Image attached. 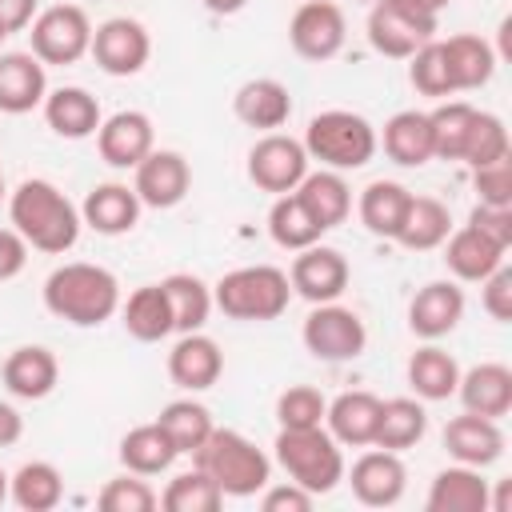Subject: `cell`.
<instances>
[{
    "instance_id": "obj_1",
    "label": "cell",
    "mask_w": 512,
    "mask_h": 512,
    "mask_svg": "<svg viewBox=\"0 0 512 512\" xmlns=\"http://www.w3.org/2000/svg\"><path fill=\"white\" fill-rule=\"evenodd\" d=\"M8 220L28 240V248L48 256H64L68 248H76L84 228L80 208L52 180H40V176L16 184V192L8 196Z\"/></svg>"
},
{
    "instance_id": "obj_2",
    "label": "cell",
    "mask_w": 512,
    "mask_h": 512,
    "mask_svg": "<svg viewBox=\"0 0 512 512\" xmlns=\"http://www.w3.org/2000/svg\"><path fill=\"white\" fill-rule=\"evenodd\" d=\"M44 308L76 328H100L120 312V280L88 260L60 264L44 280Z\"/></svg>"
},
{
    "instance_id": "obj_3",
    "label": "cell",
    "mask_w": 512,
    "mask_h": 512,
    "mask_svg": "<svg viewBox=\"0 0 512 512\" xmlns=\"http://www.w3.org/2000/svg\"><path fill=\"white\" fill-rule=\"evenodd\" d=\"M288 300H292V284H288V272L276 264L232 268L212 288V304L228 320H248V324H264V320L284 316Z\"/></svg>"
},
{
    "instance_id": "obj_4",
    "label": "cell",
    "mask_w": 512,
    "mask_h": 512,
    "mask_svg": "<svg viewBox=\"0 0 512 512\" xmlns=\"http://www.w3.org/2000/svg\"><path fill=\"white\" fill-rule=\"evenodd\" d=\"M192 464L208 472L224 496H256L272 480V460L236 428H212L192 452Z\"/></svg>"
},
{
    "instance_id": "obj_5",
    "label": "cell",
    "mask_w": 512,
    "mask_h": 512,
    "mask_svg": "<svg viewBox=\"0 0 512 512\" xmlns=\"http://www.w3.org/2000/svg\"><path fill=\"white\" fill-rule=\"evenodd\" d=\"M300 144H304L308 160H320V168H332V172L364 168L376 156V148H380L376 128L360 112H348V108L316 112L308 120Z\"/></svg>"
},
{
    "instance_id": "obj_6",
    "label": "cell",
    "mask_w": 512,
    "mask_h": 512,
    "mask_svg": "<svg viewBox=\"0 0 512 512\" xmlns=\"http://www.w3.org/2000/svg\"><path fill=\"white\" fill-rule=\"evenodd\" d=\"M272 448H276V464L288 472V480L308 488L312 496H324L344 480V452L324 424L280 428Z\"/></svg>"
},
{
    "instance_id": "obj_7",
    "label": "cell",
    "mask_w": 512,
    "mask_h": 512,
    "mask_svg": "<svg viewBox=\"0 0 512 512\" xmlns=\"http://www.w3.org/2000/svg\"><path fill=\"white\" fill-rule=\"evenodd\" d=\"M436 40V12L416 0H376L368 12V44L388 60H408Z\"/></svg>"
},
{
    "instance_id": "obj_8",
    "label": "cell",
    "mask_w": 512,
    "mask_h": 512,
    "mask_svg": "<svg viewBox=\"0 0 512 512\" xmlns=\"http://www.w3.org/2000/svg\"><path fill=\"white\" fill-rule=\"evenodd\" d=\"M28 40H32V56L48 68H68L76 60L88 56L92 48V20L80 4H52L44 12H36V20L28 24Z\"/></svg>"
},
{
    "instance_id": "obj_9",
    "label": "cell",
    "mask_w": 512,
    "mask_h": 512,
    "mask_svg": "<svg viewBox=\"0 0 512 512\" xmlns=\"http://www.w3.org/2000/svg\"><path fill=\"white\" fill-rule=\"evenodd\" d=\"M300 340H304V348L316 360H324V364H348V360H356L364 352L368 328H364V320L352 308H344V304L332 300V304H312V312H308V320L300 328Z\"/></svg>"
},
{
    "instance_id": "obj_10",
    "label": "cell",
    "mask_w": 512,
    "mask_h": 512,
    "mask_svg": "<svg viewBox=\"0 0 512 512\" xmlns=\"http://www.w3.org/2000/svg\"><path fill=\"white\" fill-rule=\"evenodd\" d=\"M308 176V152L296 136L284 132H264L252 148H248V180L260 192L284 196L296 192V184Z\"/></svg>"
},
{
    "instance_id": "obj_11",
    "label": "cell",
    "mask_w": 512,
    "mask_h": 512,
    "mask_svg": "<svg viewBox=\"0 0 512 512\" xmlns=\"http://www.w3.org/2000/svg\"><path fill=\"white\" fill-rule=\"evenodd\" d=\"M344 40H348V20H344V8L332 0H304L288 20L292 52L312 64L332 60L344 48Z\"/></svg>"
},
{
    "instance_id": "obj_12",
    "label": "cell",
    "mask_w": 512,
    "mask_h": 512,
    "mask_svg": "<svg viewBox=\"0 0 512 512\" xmlns=\"http://www.w3.org/2000/svg\"><path fill=\"white\" fill-rule=\"evenodd\" d=\"M88 56L108 76H136L148 64V56H152V36H148V28L140 20L112 16V20H104V24L92 28Z\"/></svg>"
},
{
    "instance_id": "obj_13",
    "label": "cell",
    "mask_w": 512,
    "mask_h": 512,
    "mask_svg": "<svg viewBox=\"0 0 512 512\" xmlns=\"http://www.w3.org/2000/svg\"><path fill=\"white\" fill-rule=\"evenodd\" d=\"M352 280V268L344 260L340 248H328V244H308L296 252L292 268H288V284L296 296H304L308 304H332L344 296Z\"/></svg>"
},
{
    "instance_id": "obj_14",
    "label": "cell",
    "mask_w": 512,
    "mask_h": 512,
    "mask_svg": "<svg viewBox=\"0 0 512 512\" xmlns=\"http://www.w3.org/2000/svg\"><path fill=\"white\" fill-rule=\"evenodd\" d=\"M132 172H136L132 188L144 208H176L192 188V168L172 148H152Z\"/></svg>"
},
{
    "instance_id": "obj_15",
    "label": "cell",
    "mask_w": 512,
    "mask_h": 512,
    "mask_svg": "<svg viewBox=\"0 0 512 512\" xmlns=\"http://www.w3.org/2000/svg\"><path fill=\"white\" fill-rule=\"evenodd\" d=\"M348 484H352V496L364 508H392L408 488V468H404L400 452H388V448L372 444V452L356 456V464L348 472Z\"/></svg>"
},
{
    "instance_id": "obj_16",
    "label": "cell",
    "mask_w": 512,
    "mask_h": 512,
    "mask_svg": "<svg viewBox=\"0 0 512 512\" xmlns=\"http://www.w3.org/2000/svg\"><path fill=\"white\" fill-rule=\"evenodd\" d=\"M96 148H100V160L104 164H112V168H136L156 148L152 120L144 112H136V108L112 112L96 128Z\"/></svg>"
},
{
    "instance_id": "obj_17",
    "label": "cell",
    "mask_w": 512,
    "mask_h": 512,
    "mask_svg": "<svg viewBox=\"0 0 512 512\" xmlns=\"http://www.w3.org/2000/svg\"><path fill=\"white\" fill-rule=\"evenodd\" d=\"M460 320H464V288L456 280H432L408 304V328L420 340H440L456 332Z\"/></svg>"
},
{
    "instance_id": "obj_18",
    "label": "cell",
    "mask_w": 512,
    "mask_h": 512,
    "mask_svg": "<svg viewBox=\"0 0 512 512\" xmlns=\"http://www.w3.org/2000/svg\"><path fill=\"white\" fill-rule=\"evenodd\" d=\"M224 372V352L212 336L204 332H180V340L168 352V376L184 392H204L220 380Z\"/></svg>"
},
{
    "instance_id": "obj_19",
    "label": "cell",
    "mask_w": 512,
    "mask_h": 512,
    "mask_svg": "<svg viewBox=\"0 0 512 512\" xmlns=\"http://www.w3.org/2000/svg\"><path fill=\"white\" fill-rule=\"evenodd\" d=\"M444 448L456 464H468V468H488L504 456V432H500V420H488V416H476V412H464V416H452L444 424Z\"/></svg>"
},
{
    "instance_id": "obj_20",
    "label": "cell",
    "mask_w": 512,
    "mask_h": 512,
    "mask_svg": "<svg viewBox=\"0 0 512 512\" xmlns=\"http://www.w3.org/2000/svg\"><path fill=\"white\" fill-rule=\"evenodd\" d=\"M324 424L340 448H372L376 424H380V396H372L364 388L340 392L336 400H328Z\"/></svg>"
},
{
    "instance_id": "obj_21",
    "label": "cell",
    "mask_w": 512,
    "mask_h": 512,
    "mask_svg": "<svg viewBox=\"0 0 512 512\" xmlns=\"http://www.w3.org/2000/svg\"><path fill=\"white\" fill-rule=\"evenodd\" d=\"M48 96V72L32 52H0V112L24 116Z\"/></svg>"
},
{
    "instance_id": "obj_22",
    "label": "cell",
    "mask_w": 512,
    "mask_h": 512,
    "mask_svg": "<svg viewBox=\"0 0 512 512\" xmlns=\"http://www.w3.org/2000/svg\"><path fill=\"white\" fill-rule=\"evenodd\" d=\"M232 112L240 124L248 128H260V132H276L288 124L292 116V92L288 84L272 80V76H256V80H244L232 96Z\"/></svg>"
},
{
    "instance_id": "obj_23",
    "label": "cell",
    "mask_w": 512,
    "mask_h": 512,
    "mask_svg": "<svg viewBox=\"0 0 512 512\" xmlns=\"http://www.w3.org/2000/svg\"><path fill=\"white\" fill-rule=\"evenodd\" d=\"M456 396H460L464 412L500 420V416L512 412V368L508 364H496V360H484V364L460 372Z\"/></svg>"
},
{
    "instance_id": "obj_24",
    "label": "cell",
    "mask_w": 512,
    "mask_h": 512,
    "mask_svg": "<svg viewBox=\"0 0 512 512\" xmlns=\"http://www.w3.org/2000/svg\"><path fill=\"white\" fill-rule=\"evenodd\" d=\"M40 108H44L48 128H52L56 136H64V140H88V136H96V128H100V120H104L100 100H96L88 88H80V84L52 88Z\"/></svg>"
},
{
    "instance_id": "obj_25",
    "label": "cell",
    "mask_w": 512,
    "mask_h": 512,
    "mask_svg": "<svg viewBox=\"0 0 512 512\" xmlns=\"http://www.w3.org/2000/svg\"><path fill=\"white\" fill-rule=\"evenodd\" d=\"M140 196H136V188H128V184H96L88 196H84V204H80V220L92 228V232H100V236H124V232H132L136 224H140Z\"/></svg>"
},
{
    "instance_id": "obj_26",
    "label": "cell",
    "mask_w": 512,
    "mask_h": 512,
    "mask_svg": "<svg viewBox=\"0 0 512 512\" xmlns=\"http://www.w3.org/2000/svg\"><path fill=\"white\" fill-rule=\"evenodd\" d=\"M0 376L16 400H44V396H52V388L60 380V364L44 344H24V348L8 352Z\"/></svg>"
},
{
    "instance_id": "obj_27",
    "label": "cell",
    "mask_w": 512,
    "mask_h": 512,
    "mask_svg": "<svg viewBox=\"0 0 512 512\" xmlns=\"http://www.w3.org/2000/svg\"><path fill=\"white\" fill-rule=\"evenodd\" d=\"M488 504H492L488 480L480 476V468H468V464L440 468L424 496L428 512H488Z\"/></svg>"
},
{
    "instance_id": "obj_28",
    "label": "cell",
    "mask_w": 512,
    "mask_h": 512,
    "mask_svg": "<svg viewBox=\"0 0 512 512\" xmlns=\"http://www.w3.org/2000/svg\"><path fill=\"white\" fill-rule=\"evenodd\" d=\"M504 252L508 248H500L496 240H488L472 224L448 232V240H444V264H448V272L456 280H468V284H480L488 272H496L504 264Z\"/></svg>"
},
{
    "instance_id": "obj_29",
    "label": "cell",
    "mask_w": 512,
    "mask_h": 512,
    "mask_svg": "<svg viewBox=\"0 0 512 512\" xmlns=\"http://www.w3.org/2000/svg\"><path fill=\"white\" fill-rule=\"evenodd\" d=\"M384 144V156L400 168H420L428 160H436L432 152V120L428 112H416V108H404L396 112L388 124H384V136H376Z\"/></svg>"
},
{
    "instance_id": "obj_30",
    "label": "cell",
    "mask_w": 512,
    "mask_h": 512,
    "mask_svg": "<svg viewBox=\"0 0 512 512\" xmlns=\"http://www.w3.org/2000/svg\"><path fill=\"white\" fill-rule=\"evenodd\" d=\"M296 196H300V204L312 212V220H316L324 232L340 228V224L348 220V212H352V188H348L344 172H332V168L308 172V176L296 184Z\"/></svg>"
},
{
    "instance_id": "obj_31",
    "label": "cell",
    "mask_w": 512,
    "mask_h": 512,
    "mask_svg": "<svg viewBox=\"0 0 512 512\" xmlns=\"http://www.w3.org/2000/svg\"><path fill=\"white\" fill-rule=\"evenodd\" d=\"M444 48V64H448V76H452V88L456 92H472V88H484L496 72V52L484 36L476 32H460V36H448L440 40Z\"/></svg>"
},
{
    "instance_id": "obj_32",
    "label": "cell",
    "mask_w": 512,
    "mask_h": 512,
    "mask_svg": "<svg viewBox=\"0 0 512 512\" xmlns=\"http://www.w3.org/2000/svg\"><path fill=\"white\" fill-rule=\"evenodd\" d=\"M120 320H124V332L140 344H156L172 336V308H168L164 284H144L128 292V300L120 304Z\"/></svg>"
},
{
    "instance_id": "obj_33",
    "label": "cell",
    "mask_w": 512,
    "mask_h": 512,
    "mask_svg": "<svg viewBox=\"0 0 512 512\" xmlns=\"http://www.w3.org/2000/svg\"><path fill=\"white\" fill-rule=\"evenodd\" d=\"M452 232V212L444 200L436 196H416L408 200V212H404V224L396 232V244H404L408 252H432L448 240Z\"/></svg>"
},
{
    "instance_id": "obj_34",
    "label": "cell",
    "mask_w": 512,
    "mask_h": 512,
    "mask_svg": "<svg viewBox=\"0 0 512 512\" xmlns=\"http://www.w3.org/2000/svg\"><path fill=\"white\" fill-rule=\"evenodd\" d=\"M408 200H412V192L404 184H396V180H372L360 192V204H356L360 224L372 236H380V240H396V232L404 224V212H408Z\"/></svg>"
},
{
    "instance_id": "obj_35",
    "label": "cell",
    "mask_w": 512,
    "mask_h": 512,
    "mask_svg": "<svg viewBox=\"0 0 512 512\" xmlns=\"http://www.w3.org/2000/svg\"><path fill=\"white\" fill-rule=\"evenodd\" d=\"M408 384H412L416 400H448V396H456L460 364L452 352H444L428 340L424 348H416L408 356Z\"/></svg>"
},
{
    "instance_id": "obj_36",
    "label": "cell",
    "mask_w": 512,
    "mask_h": 512,
    "mask_svg": "<svg viewBox=\"0 0 512 512\" xmlns=\"http://www.w3.org/2000/svg\"><path fill=\"white\" fill-rule=\"evenodd\" d=\"M428 432V412L416 396H392V400H380V424H376V448H388V452H404V448H416Z\"/></svg>"
},
{
    "instance_id": "obj_37",
    "label": "cell",
    "mask_w": 512,
    "mask_h": 512,
    "mask_svg": "<svg viewBox=\"0 0 512 512\" xmlns=\"http://www.w3.org/2000/svg\"><path fill=\"white\" fill-rule=\"evenodd\" d=\"M176 456L180 452H176L172 436L156 420L152 424H136L120 440V464H124V472H136V476H160V472L172 468Z\"/></svg>"
},
{
    "instance_id": "obj_38",
    "label": "cell",
    "mask_w": 512,
    "mask_h": 512,
    "mask_svg": "<svg viewBox=\"0 0 512 512\" xmlns=\"http://www.w3.org/2000/svg\"><path fill=\"white\" fill-rule=\"evenodd\" d=\"M8 496L24 512H52L64 500V476L48 460H28L8 476Z\"/></svg>"
},
{
    "instance_id": "obj_39",
    "label": "cell",
    "mask_w": 512,
    "mask_h": 512,
    "mask_svg": "<svg viewBox=\"0 0 512 512\" xmlns=\"http://www.w3.org/2000/svg\"><path fill=\"white\" fill-rule=\"evenodd\" d=\"M172 308V332H200L212 316V288L192 272H172L160 280Z\"/></svg>"
},
{
    "instance_id": "obj_40",
    "label": "cell",
    "mask_w": 512,
    "mask_h": 512,
    "mask_svg": "<svg viewBox=\"0 0 512 512\" xmlns=\"http://www.w3.org/2000/svg\"><path fill=\"white\" fill-rule=\"evenodd\" d=\"M268 236H272L280 248L300 252V248H308V244H320L324 228L312 220V212L300 204L296 192H284V196H276L272 208H268Z\"/></svg>"
},
{
    "instance_id": "obj_41",
    "label": "cell",
    "mask_w": 512,
    "mask_h": 512,
    "mask_svg": "<svg viewBox=\"0 0 512 512\" xmlns=\"http://www.w3.org/2000/svg\"><path fill=\"white\" fill-rule=\"evenodd\" d=\"M156 424L172 436V444H176L180 456H184V452L192 456V452L208 440V432L216 428V424H212V412H208L200 400H192V396H188V400H172V404H164L160 416H156Z\"/></svg>"
},
{
    "instance_id": "obj_42",
    "label": "cell",
    "mask_w": 512,
    "mask_h": 512,
    "mask_svg": "<svg viewBox=\"0 0 512 512\" xmlns=\"http://www.w3.org/2000/svg\"><path fill=\"white\" fill-rule=\"evenodd\" d=\"M220 504H224L220 484L208 472H200V468L172 476L168 488H164V496H160V508L164 512H216Z\"/></svg>"
},
{
    "instance_id": "obj_43",
    "label": "cell",
    "mask_w": 512,
    "mask_h": 512,
    "mask_svg": "<svg viewBox=\"0 0 512 512\" xmlns=\"http://www.w3.org/2000/svg\"><path fill=\"white\" fill-rule=\"evenodd\" d=\"M472 116H476V108L468 100H444L440 108L428 112L436 160H460L464 140H468V128H472Z\"/></svg>"
},
{
    "instance_id": "obj_44",
    "label": "cell",
    "mask_w": 512,
    "mask_h": 512,
    "mask_svg": "<svg viewBox=\"0 0 512 512\" xmlns=\"http://www.w3.org/2000/svg\"><path fill=\"white\" fill-rule=\"evenodd\" d=\"M504 156H512V144H508V128H504V120H500L496 112H480V108H476L460 160H464L468 168H484V164L504 160Z\"/></svg>"
},
{
    "instance_id": "obj_45",
    "label": "cell",
    "mask_w": 512,
    "mask_h": 512,
    "mask_svg": "<svg viewBox=\"0 0 512 512\" xmlns=\"http://www.w3.org/2000/svg\"><path fill=\"white\" fill-rule=\"evenodd\" d=\"M408 80L420 96H436V100H448L456 88H452V76H448V64H444V48L440 40H428L424 48H416L408 56Z\"/></svg>"
},
{
    "instance_id": "obj_46",
    "label": "cell",
    "mask_w": 512,
    "mask_h": 512,
    "mask_svg": "<svg viewBox=\"0 0 512 512\" xmlns=\"http://www.w3.org/2000/svg\"><path fill=\"white\" fill-rule=\"evenodd\" d=\"M324 412H328V400L312 384H292L276 396L280 428H316V424H324Z\"/></svg>"
},
{
    "instance_id": "obj_47",
    "label": "cell",
    "mask_w": 512,
    "mask_h": 512,
    "mask_svg": "<svg viewBox=\"0 0 512 512\" xmlns=\"http://www.w3.org/2000/svg\"><path fill=\"white\" fill-rule=\"evenodd\" d=\"M100 512H152L160 504V496L152 492L148 476H136V472H124L116 480H108L96 496Z\"/></svg>"
},
{
    "instance_id": "obj_48",
    "label": "cell",
    "mask_w": 512,
    "mask_h": 512,
    "mask_svg": "<svg viewBox=\"0 0 512 512\" xmlns=\"http://www.w3.org/2000/svg\"><path fill=\"white\" fill-rule=\"evenodd\" d=\"M472 188L480 196V204H496V208H512V160H492L484 168H472Z\"/></svg>"
},
{
    "instance_id": "obj_49",
    "label": "cell",
    "mask_w": 512,
    "mask_h": 512,
    "mask_svg": "<svg viewBox=\"0 0 512 512\" xmlns=\"http://www.w3.org/2000/svg\"><path fill=\"white\" fill-rule=\"evenodd\" d=\"M480 304L492 320H500V324L512 320V268L508 264H500L496 272H488L480 280Z\"/></svg>"
},
{
    "instance_id": "obj_50",
    "label": "cell",
    "mask_w": 512,
    "mask_h": 512,
    "mask_svg": "<svg viewBox=\"0 0 512 512\" xmlns=\"http://www.w3.org/2000/svg\"><path fill=\"white\" fill-rule=\"evenodd\" d=\"M468 224L476 232H484L488 240H496L500 248H512V208H496V204H480L468 212Z\"/></svg>"
},
{
    "instance_id": "obj_51",
    "label": "cell",
    "mask_w": 512,
    "mask_h": 512,
    "mask_svg": "<svg viewBox=\"0 0 512 512\" xmlns=\"http://www.w3.org/2000/svg\"><path fill=\"white\" fill-rule=\"evenodd\" d=\"M312 500H316V496H312L308 488L292 484V480H288V484H272V480H268V484H264V496H260V508H264V512H308Z\"/></svg>"
},
{
    "instance_id": "obj_52",
    "label": "cell",
    "mask_w": 512,
    "mask_h": 512,
    "mask_svg": "<svg viewBox=\"0 0 512 512\" xmlns=\"http://www.w3.org/2000/svg\"><path fill=\"white\" fill-rule=\"evenodd\" d=\"M28 264V240L16 228H0V284L16 280Z\"/></svg>"
},
{
    "instance_id": "obj_53",
    "label": "cell",
    "mask_w": 512,
    "mask_h": 512,
    "mask_svg": "<svg viewBox=\"0 0 512 512\" xmlns=\"http://www.w3.org/2000/svg\"><path fill=\"white\" fill-rule=\"evenodd\" d=\"M40 12V0H0V28L12 36V32H24Z\"/></svg>"
},
{
    "instance_id": "obj_54",
    "label": "cell",
    "mask_w": 512,
    "mask_h": 512,
    "mask_svg": "<svg viewBox=\"0 0 512 512\" xmlns=\"http://www.w3.org/2000/svg\"><path fill=\"white\" fill-rule=\"evenodd\" d=\"M20 436H24V416L8 400H0V448H12Z\"/></svg>"
},
{
    "instance_id": "obj_55",
    "label": "cell",
    "mask_w": 512,
    "mask_h": 512,
    "mask_svg": "<svg viewBox=\"0 0 512 512\" xmlns=\"http://www.w3.org/2000/svg\"><path fill=\"white\" fill-rule=\"evenodd\" d=\"M200 4H204L208 12H216V16H236L248 0H200Z\"/></svg>"
},
{
    "instance_id": "obj_56",
    "label": "cell",
    "mask_w": 512,
    "mask_h": 512,
    "mask_svg": "<svg viewBox=\"0 0 512 512\" xmlns=\"http://www.w3.org/2000/svg\"><path fill=\"white\" fill-rule=\"evenodd\" d=\"M416 4H424V8H428V12H436V16H440V8H448V4H452V0H416Z\"/></svg>"
},
{
    "instance_id": "obj_57",
    "label": "cell",
    "mask_w": 512,
    "mask_h": 512,
    "mask_svg": "<svg viewBox=\"0 0 512 512\" xmlns=\"http://www.w3.org/2000/svg\"><path fill=\"white\" fill-rule=\"evenodd\" d=\"M4 496H8V476H4V468H0V504H4Z\"/></svg>"
},
{
    "instance_id": "obj_58",
    "label": "cell",
    "mask_w": 512,
    "mask_h": 512,
    "mask_svg": "<svg viewBox=\"0 0 512 512\" xmlns=\"http://www.w3.org/2000/svg\"><path fill=\"white\" fill-rule=\"evenodd\" d=\"M0 200H4V168H0Z\"/></svg>"
},
{
    "instance_id": "obj_59",
    "label": "cell",
    "mask_w": 512,
    "mask_h": 512,
    "mask_svg": "<svg viewBox=\"0 0 512 512\" xmlns=\"http://www.w3.org/2000/svg\"><path fill=\"white\" fill-rule=\"evenodd\" d=\"M4 40H8V32H4V28H0V44H4Z\"/></svg>"
},
{
    "instance_id": "obj_60",
    "label": "cell",
    "mask_w": 512,
    "mask_h": 512,
    "mask_svg": "<svg viewBox=\"0 0 512 512\" xmlns=\"http://www.w3.org/2000/svg\"><path fill=\"white\" fill-rule=\"evenodd\" d=\"M360 4H376V0H360Z\"/></svg>"
}]
</instances>
